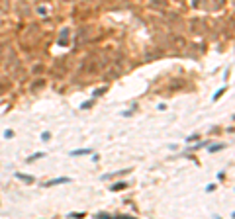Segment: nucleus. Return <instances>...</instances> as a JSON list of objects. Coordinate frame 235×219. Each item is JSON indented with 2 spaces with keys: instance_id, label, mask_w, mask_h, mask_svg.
<instances>
[{
  "instance_id": "obj_3",
  "label": "nucleus",
  "mask_w": 235,
  "mask_h": 219,
  "mask_svg": "<svg viewBox=\"0 0 235 219\" xmlns=\"http://www.w3.org/2000/svg\"><path fill=\"white\" fill-rule=\"evenodd\" d=\"M71 155H73V156H78V155H90V151H88V149H86V151H73Z\"/></svg>"
},
{
  "instance_id": "obj_5",
  "label": "nucleus",
  "mask_w": 235,
  "mask_h": 219,
  "mask_svg": "<svg viewBox=\"0 0 235 219\" xmlns=\"http://www.w3.org/2000/svg\"><path fill=\"white\" fill-rule=\"evenodd\" d=\"M225 4V0H216V2H214V8H220V6H224Z\"/></svg>"
},
{
  "instance_id": "obj_1",
  "label": "nucleus",
  "mask_w": 235,
  "mask_h": 219,
  "mask_svg": "<svg viewBox=\"0 0 235 219\" xmlns=\"http://www.w3.org/2000/svg\"><path fill=\"white\" fill-rule=\"evenodd\" d=\"M69 182V178H57V180H51V182H47V186H55V184H65Z\"/></svg>"
},
{
  "instance_id": "obj_2",
  "label": "nucleus",
  "mask_w": 235,
  "mask_h": 219,
  "mask_svg": "<svg viewBox=\"0 0 235 219\" xmlns=\"http://www.w3.org/2000/svg\"><path fill=\"white\" fill-rule=\"evenodd\" d=\"M8 6H10L8 0H0V12H8Z\"/></svg>"
},
{
  "instance_id": "obj_4",
  "label": "nucleus",
  "mask_w": 235,
  "mask_h": 219,
  "mask_svg": "<svg viewBox=\"0 0 235 219\" xmlns=\"http://www.w3.org/2000/svg\"><path fill=\"white\" fill-rule=\"evenodd\" d=\"M126 186H127V184H123V182H118L116 186H112V190H123Z\"/></svg>"
}]
</instances>
